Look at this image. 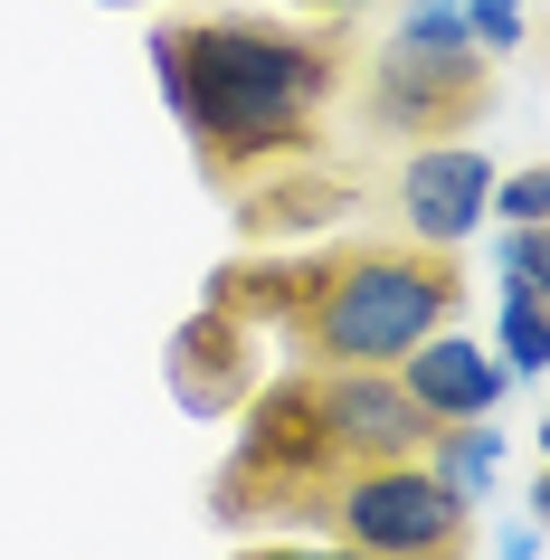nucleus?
<instances>
[{
    "mask_svg": "<svg viewBox=\"0 0 550 560\" xmlns=\"http://www.w3.org/2000/svg\"><path fill=\"white\" fill-rule=\"evenodd\" d=\"M456 10H465V38H475L484 58H513L522 38H531V10H522V0H456Z\"/></svg>",
    "mask_w": 550,
    "mask_h": 560,
    "instance_id": "obj_11",
    "label": "nucleus"
},
{
    "mask_svg": "<svg viewBox=\"0 0 550 560\" xmlns=\"http://www.w3.org/2000/svg\"><path fill=\"white\" fill-rule=\"evenodd\" d=\"M237 560H379V551H351V541H266V551H237Z\"/></svg>",
    "mask_w": 550,
    "mask_h": 560,
    "instance_id": "obj_14",
    "label": "nucleus"
},
{
    "mask_svg": "<svg viewBox=\"0 0 550 560\" xmlns=\"http://www.w3.org/2000/svg\"><path fill=\"white\" fill-rule=\"evenodd\" d=\"M493 276H503V285H550V276H541V219H503V237H493Z\"/></svg>",
    "mask_w": 550,
    "mask_h": 560,
    "instance_id": "obj_12",
    "label": "nucleus"
},
{
    "mask_svg": "<svg viewBox=\"0 0 550 560\" xmlns=\"http://www.w3.org/2000/svg\"><path fill=\"white\" fill-rule=\"evenodd\" d=\"M456 304H465V276L446 247L361 237V247H332L304 266V304L285 314V332L314 371H389L436 324H456Z\"/></svg>",
    "mask_w": 550,
    "mask_h": 560,
    "instance_id": "obj_2",
    "label": "nucleus"
},
{
    "mask_svg": "<svg viewBox=\"0 0 550 560\" xmlns=\"http://www.w3.org/2000/svg\"><path fill=\"white\" fill-rule=\"evenodd\" d=\"M314 409L332 438V466H389L428 446V409L399 389V371H314Z\"/></svg>",
    "mask_w": 550,
    "mask_h": 560,
    "instance_id": "obj_5",
    "label": "nucleus"
},
{
    "mask_svg": "<svg viewBox=\"0 0 550 560\" xmlns=\"http://www.w3.org/2000/svg\"><path fill=\"white\" fill-rule=\"evenodd\" d=\"M152 77L180 133L200 143L209 180H257L314 152L323 95L351 77L342 30H285V20H247V10H190L152 30Z\"/></svg>",
    "mask_w": 550,
    "mask_h": 560,
    "instance_id": "obj_1",
    "label": "nucleus"
},
{
    "mask_svg": "<svg viewBox=\"0 0 550 560\" xmlns=\"http://www.w3.org/2000/svg\"><path fill=\"white\" fill-rule=\"evenodd\" d=\"M484 190H493V152H475V143L408 152V172H399V229L418 237V247H446V257H456L465 237L484 229Z\"/></svg>",
    "mask_w": 550,
    "mask_h": 560,
    "instance_id": "obj_6",
    "label": "nucleus"
},
{
    "mask_svg": "<svg viewBox=\"0 0 550 560\" xmlns=\"http://www.w3.org/2000/svg\"><path fill=\"white\" fill-rule=\"evenodd\" d=\"M172 389H180V409H200V418H237V399L257 389V332L237 324V314H190V324L172 332Z\"/></svg>",
    "mask_w": 550,
    "mask_h": 560,
    "instance_id": "obj_8",
    "label": "nucleus"
},
{
    "mask_svg": "<svg viewBox=\"0 0 550 560\" xmlns=\"http://www.w3.org/2000/svg\"><path fill=\"white\" fill-rule=\"evenodd\" d=\"M484 95H493V58L465 38L456 0H399V30L371 58L361 115L379 133H456L484 115Z\"/></svg>",
    "mask_w": 550,
    "mask_h": 560,
    "instance_id": "obj_3",
    "label": "nucleus"
},
{
    "mask_svg": "<svg viewBox=\"0 0 550 560\" xmlns=\"http://www.w3.org/2000/svg\"><path fill=\"white\" fill-rule=\"evenodd\" d=\"M428 475L436 485H456L475 513H484V494H493V475H503V428L493 418H456V428H428Z\"/></svg>",
    "mask_w": 550,
    "mask_h": 560,
    "instance_id": "obj_9",
    "label": "nucleus"
},
{
    "mask_svg": "<svg viewBox=\"0 0 550 560\" xmlns=\"http://www.w3.org/2000/svg\"><path fill=\"white\" fill-rule=\"evenodd\" d=\"M550 285H503V324H493V352H503V371L513 381H541L550 371Z\"/></svg>",
    "mask_w": 550,
    "mask_h": 560,
    "instance_id": "obj_10",
    "label": "nucleus"
},
{
    "mask_svg": "<svg viewBox=\"0 0 550 560\" xmlns=\"http://www.w3.org/2000/svg\"><path fill=\"white\" fill-rule=\"evenodd\" d=\"M389 371H399V389L428 409V428L493 418V409H503V389H513L503 352H493V342H475V332H456V324H436L428 342H418V352H399Z\"/></svg>",
    "mask_w": 550,
    "mask_h": 560,
    "instance_id": "obj_7",
    "label": "nucleus"
},
{
    "mask_svg": "<svg viewBox=\"0 0 550 560\" xmlns=\"http://www.w3.org/2000/svg\"><path fill=\"white\" fill-rule=\"evenodd\" d=\"M503 560H541V523H513V532H503Z\"/></svg>",
    "mask_w": 550,
    "mask_h": 560,
    "instance_id": "obj_15",
    "label": "nucleus"
},
{
    "mask_svg": "<svg viewBox=\"0 0 550 560\" xmlns=\"http://www.w3.org/2000/svg\"><path fill=\"white\" fill-rule=\"evenodd\" d=\"M314 513H332V541L379 560H465L475 503L456 485H436L428 456H389V466H342L314 494Z\"/></svg>",
    "mask_w": 550,
    "mask_h": 560,
    "instance_id": "obj_4",
    "label": "nucleus"
},
{
    "mask_svg": "<svg viewBox=\"0 0 550 560\" xmlns=\"http://www.w3.org/2000/svg\"><path fill=\"white\" fill-rule=\"evenodd\" d=\"M541 209H550V180L541 172H493L484 219H541Z\"/></svg>",
    "mask_w": 550,
    "mask_h": 560,
    "instance_id": "obj_13",
    "label": "nucleus"
}]
</instances>
